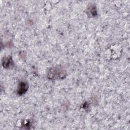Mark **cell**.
I'll return each instance as SVG.
<instances>
[{"label": "cell", "mask_w": 130, "mask_h": 130, "mask_svg": "<svg viewBox=\"0 0 130 130\" xmlns=\"http://www.w3.org/2000/svg\"><path fill=\"white\" fill-rule=\"evenodd\" d=\"M89 13L92 16H94L96 15L97 13H96V8L94 6H91L89 8Z\"/></svg>", "instance_id": "277c9868"}, {"label": "cell", "mask_w": 130, "mask_h": 130, "mask_svg": "<svg viewBox=\"0 0 130 130\" xmlns=\"http://www.w3.org/2000/svg\"><path fill=\"white\" fill-rule=\"evenodd\" d=\"M28 88V86L26 83L24 82H21L19 84V87L18 88V91H17L18 94L20 95H21L22 94L25 93L26 91L27 90Z\"/></svg>", "instance_id": "7a4b0ae2"}, {"label": "cell", "mask_w": 130, "mask_h": 130, "mask_svg": "<svg viewBox=\"0 0 130 130\" xmlns=\"http://www.w3.org/2000/svg\"><path fill=\"white\" fill-rule=\"evenodd\" d=\"M3 65L4 67L6 68H9L11 67H12L13 65V60L11 56H7L4 58L3 60Z\"/></svg>", "instance_id": "3957f363"}, {"label": "cell", "mask_w": 130, "mask_h": 130, "mask_svg": "<svg viewBox=\"0 0 130 130\" xmlns=\"http://www.w3.org/2000/svg\"><path fill=\"white\" fill-rule=\"evenodd\" d=\"M88 107V105L87 103H85L84 104V105H83V108L84 109H86Z\"/></svg>", "instance_id": "5b68a950"}, {"label": "cell", "mask_w": 130, "mask_h": 130, "mask_svg": "<svg viewBox=\"0 0 130 130\" xmlns=\"http://www.w3.org/2000/svg\"><path fill=\"white\" fill-rule=\"evenodd\" d=\"M66 71L60 67L50 69L48 74V78L50 79H61L66 77Z\"/></svg>", "instance_id": "6da1fadb"}]
</instances>
